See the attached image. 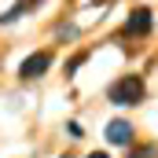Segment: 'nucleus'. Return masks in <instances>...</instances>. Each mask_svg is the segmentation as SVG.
Listing matches in <instances>:
<instances>
[{
  "label": "nucleus",
  "mask_w": 158,
  "mask_h": 158,
  "mask_svg": "<svg viewBox=\"0 0 158 158\" xmlns=\"http://www.w3.org/2000/svg\"><path fill=\"white\" fill-rule=\"evenodd\" d=\"M143 96H147V85H143L140 74H125V77H118L107 88V99H110L114 107H140Z\"/></svg>",
  "instance_id": "f257e3e1"
},
{
  "label": "nucleus",
  "mask_w": 158,
  "mask_h": 158,
  "mask_svg": "<svg viewBox=\"0 0 158 158\" xmlns=\"http://www.w3.org/2000/svg\"><path fill=\"white\" fill-rule=\"evenodd\" d=\"M151 26H155V15H151V7H136L129 19H125V37H147L151 33Z\"/></svg>",
  "instance_id": "f03ea898"
},
{
  "label": "nucleus",
  "mask_w": 158,
  "mask_h": 158,
  "mask_svg": "<svg viewBox=\"0 0 158 158\" xmlns=\"http://www.w3.org/2000/svg\"><path fill=\"white\" fill-rule=\"evenodd\" d=\"M48 66H52V52H33V55L19 66V77H22V81H33V77H40Z\"/></svg>",
  "instance_id": "7ed1b4c3"
},
{
  "label": "nucleus",
  "mask_w": 158,
  "mask_h": 158,
  "mask_svg": "<svg viewBox=\"0 0 158 158\" xmlns=\"http://www.w3.org/2000/svg\"><path fill=\"white\" fill-rule=\"evenodd\" d=\"M107 140H110L114 147H129V143H132V125L121 121V118H114L110 125H107Z\"/></svg>",
  "instance_id": "20e7f679"
},
{
  "label": "nucleus",
  "mask_w": 158,
  "mask_h": 158,
  "mask_svg": "<svg viewBox=\"0 0 158 158\" xmlns=\"http://www.w3.org/2000/svg\"><path fill=\"white\" fill-rule=\"evenodd\" d=\"M37 4H40V0H19L11 11H4V15H0V26H4V22H15V19H22V15H26L30 7H37Z\"/></svg>",
  "instance_id": "39448f33"
},
{
  "label": "nucleus",
  "mask_w": 158,
  "mask_h": 158,
  "mask_svg": "<svg viewBox=\"0 0 158 158\" xmlns=\"http://www.w3.org/2000/svg\"><path fill=\"white\" fill-rule=\"evenodd\" d=\"M129 158H158V143H140V147H132Z\"/></svg>",
  "instance_id": "423d86ee"
},
{
  "label": "nucleus",
  "mask_w": 158,
  "mask_h": 158,
  "mask_svg": "<svg viewBox=\"0 0 158 158\" xmlns=\"http://www.w3.org/2000/svg\"><path fill=\"white\" fill-rule=\"evenodd\" d=\"M85 59H88V55H85V52H81V55H74V59H70V63H66V74H74V70H77L81 63H85Z\"/></svg>",
  "instance_id": "0eeeda50"
},
{
  "label": "nucleus",
  "mask_w": 158,
  "mask_h": 158,
  "mask_svg": "<svg viewBox=\"0 0 158 158\" xmlns=\"http://www.w3.org/2000/svg\"><path fill=\"white\" fill-rule=\"evenodd\" d=\"M59 37H77V26H59Z\"/></svg>",
  "instance_id": "6e6552de"
},
{
  "label": "nucleus",
  "mask_w": 158,
  "mask_h": 158,
  "mask_svg": "<svg viewBox=\"0 0 158 158\" xmlns=\"http://www.w3.org/2000/svg\"><path fill=\"white\" fill-rule=\"evenodd\" d=\"M66 132H70L74 140H77V136H85V132H81V125H77V121H70V125H66Z\"/></svg>",
  "instance_id": "1a4fd4ad"
},
{
  "label": "nucleus",
  "mask_w": 158,
  "mask_h": 158,
  "mask_svg": "<svg viewBox=\"0 0 158 158\" xmlns=\"http://www.w3.org/2000/svg\"><path fill=\"white\" fill-rule=\"evenodd\" d=\"M88 158H110V155H103V151H92V155H88Z\"/></svg>",
  "instance_id": "9d476101"
},
{
  "label": "nucleus",
  "mask_w": 158,
  "mask_h": 158,
  "mask_svg": "<svg viewBox=\"0 0 158 158\" xmlns=\"http://www.w3.org/2000/svg\"><path fill=\"white\" fill-rule=\"evenodd\" d=\"M63 158H70V155H63Z\"/></svg>",
  "instance_id": "9b49d317"
}]
</instances>
